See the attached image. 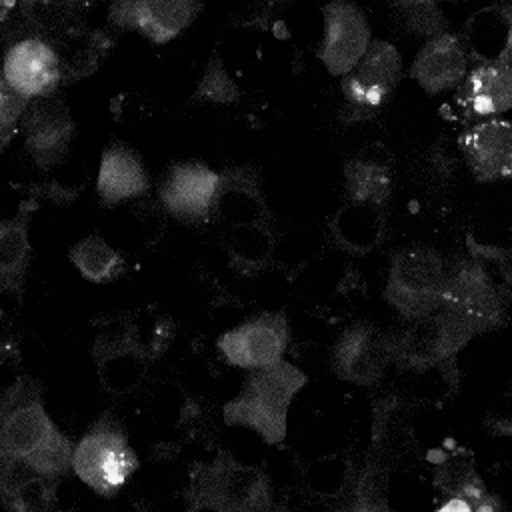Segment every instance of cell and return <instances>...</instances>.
Returning <instances> with one entry per match:
<instances>
[{
    "label": "cell",
    "instance_id": "obj_27",
    "mask_svg": "<svg viewBox=\"0 0 512 512\" xmlns=\"http://www.w3.org/2000/svg\"><path fill=\"white\" fill-rule=\"evenodd\" d=\"M346 190L354 204L380 206L390 194V168L382 158L360 156L346 164Z\"/></svg>",
    "mask_w": 512,
    "mask_h": 512
},
{
    "label": "cell",
    "instance_id": "obj_10",
    "mask_svg": "<svg viewBox=\"0 0 512 512\" xmlns=\"http://www.w3.org/2000/svg\"><path fill=\"white\" fill-rule=\"evenodd\" d=\"M392 360V338L366 322H358L344 330L332 350L334 372L342 380L360 386L376 384Z\"/></svg>",
    "mask_w": 512,
    "mask_h": 512
},
{
    "label": "cell",
    "instance_id": "obj_19",
    "mask_svg": "<svg viewBox=\"0 0 512 512\" xmlns=\"http://www.w3.org/2000/svg\"><path fill=\"white\" fill-rule=\"evenodd\" d=\"M148 174L140 158L124 144H110L100 160L96 190L104 206L136 198L148 190Z\"/></svg>",
    "mask_w": 512,
    "mask_h": 512
},
{
    "label": "cell",
    "instance_id": "obj_20",
    "mask_svg": "<svg viewBox=\"0 0 512 512\" xmlns=\"http://www.w3.org/2000/svg\"><path fill=\"white\" fill-rule=\"evenodd\" d=\"M462 106L480 118H490L512 110V66L480 64L462 84Z\"/></svg>",
    "mask_w": 512,
    "mask_h": 512
},
{
    "label": "cell",
    "instance_id": "obj_33",
    "mask_svg": "<svg viewBox=\"0 0 512 512\" xmlns=\"http://www.w3.org/2000/svg\"><path fill=\"white\" fill-rule=\"evenodd\" d=\"M340 512H386L384 494H382V490H378L376 480L366 478L364 484H362L358 500L350 508L340 510Z\"/></svg>",
    "mask_w": 512,
    "mask_h": 512
},
{
    "label": "cell",
    "instance_id": "obj_32",
    "mask_svg": "<svg viewBox=\"0 0 512 512\" xmlns=\"http://www.w3.org/2000/svg\"><path fill=\"white\" fill-rule=\"evenodd\" d=\"M30 98L16 92L4 78L0 82V132H2V146H6L8 138L14 132L16 122L24 116Z\"/></svg>",
    "mask_w": 512,
    "mask_h": 512
},
{
    "label": "cell",
    "instance_id": "obj_24",
    "mask_svg": "<svg viewBox=\"0 0 512 512\" xmlns=\"http://www.w3.org/2000/svg\"><path fill=\"white\" fill-rule=\"evenodd\" d=\"M48 44L58 56L62 80L68 82L94 72L110 48V40L102 32H86L82 28H72Z\"/></svg>",
    "mask_w": 512,
    "mask_h": 512
},
{
    "label": "cell",
    "instance_id": "obj_21",
    "mask_svg": "<svg viewBox=\"0 0 512 512\" xmlns=\"http://www.w3.org/2000/svg\"><path fill=\"white\" fill-rule=\"evenodd\" d=\"M0 490L8 512H52L54 480L22 460L2 458Z\"/></svg>",
    "mask_w": 512,
    "mask_h": 512
},
{
    "label": "cell",
    "instance_id": "obj_35",
    "mask_svg": "<svg viewBox=\"0 0 512 512\" xmlns=\"http://www.w3.org/2000/svg\"><path fill=\"white\" fill-rule=\"evenodd\" d=\"M494 260L498 262L508 284L512 286V250H494Z\"/></svg>",
    "mask_w": 512,
    "mask_h": 512
},
{
    "label": "cell",
    "instance_id": "obj_16",
    "mask_svg": "<svg viewBox=\"0 0 512 512\" xmlns=\"http://www.w3.org/2000/svg\"><path fill=\"white\" fill-rule=\"evenodd\" d=\"M2 78L30 100L48 96L62 80L58 56L46 40H24L8 48Z\"/></svg>",
    "mask_w": 512,
    "mask_h": 512
},
{
    "label": "cell",
    "instance_id": "obj_3",
    "mask_svg": "<svg viewBox=\"0 0 512 512\" xmlns=\"http://www.w3.org/2000/svg\"><path fill=\"white\" fill-rule=\"evenodd\" d=\"M446 278L448 266L438 252L404 248L392 258L384 296L404 318L416 320L442 306Z\"/></svg>",
    "mask_w": 512,
    "mask_h": 512
},
{
    "label": "cell",
    "instance_id": "obj_13",
    "mask_svg": "<svg viewBox=\"0 0 512 512\" xmlns=\"http://www.w3.org/2000/svg\"><path fill=\"white\" fill-rule=\"evenodd\" d=\"M220 188V174L202 162L174 164L160 184L164 208L182 220L204 218L214 210Z\"/></svg>",
    "mask_w": 512,
    "mask_h": 512
},
{
    "label": "cell",
    "instance_id": "obj_22",
    "mask_svg": "<svg viewBox=\"0 0 512 512\" xmlns=\"http://www.w3.org/2000/svg\"><path fill=\"white\" fill-rule=\"evenodd\" d=\"M466 36L482 64L512 66V4L488 6L476 12L466 26Z\"/></svg>",
    "mask_w": 512,
    "mask_h": 512
},
{
    "label": "cell",
    "instance_id": "obj_2",
    "mask_svg": "<svg viewBox=\"0 0 512 512\" xmlns=\"http://www.w3.org/2000/svg\"><path fill=\"white\" fill-rule=\"evenodd\" d=\"M306 380V374L286 360L250 370L240 394L224 406V422L252 428L268 444L284 442L290 402Z\"/></svg>",
    "mask_w": 512,
    "mask_h": 512
},
{
    "label": "cell",
    "instance_id": "obj_4",
    "mask_svg": "<svg viewBox=\"0 0 512 512\" xmlns=\"http://www.w3.org/2000/svg\"><path fill=\"white\" fill-rule=\"evenodd\" d=\"M138 468V458L126 434L102 418L74 446L72 470L100 496H116Z\"/></svg>",
    "mask_w": 512,
    "mask_h": 512
},
{
    "label": "cell",
    "instance_id": "obj_28",
    "mask_svg": "<svg viewBox=\"0 0 512 512\" xmlns=\"http://www.w3.org/2000/svg\"><path fill=\"white\" fill-rule=\"evenodd\" d=\"M70 260L92 282H110L124 270V258L96 234L76 242L70 250Z\"/></svg>",
    "mask_w": 512,
    "mask_h": 512
},
{
    "label": "cell",
    "instance_id": "obj_7",
    "mask_svg": "<svg viewBox=\"0 0 512 512\" xmlns=\"http://www.w3.org/2000/svg\"><path fill=\"white\" fill-rule=\"evenodd\" d=\"M198 502L212 504L224 512H270L272 494L260 470L218 460L198 478Z\"/></svg>",
    "mask_w": 512,
    "mask_h": 512
},
{
    "label": "cell",
    "instance_id": "obj_34",
    "mask_svg": "<svg viewBox=\"0 0 512 512\" xmlns=\"http://www.w3.org/2000/svg\"><path fill=\"white\" fill-rule=\"evenodd\" d=\"M436 512H474V506L462 496H452Z\"/></svg>",
    "mask_w": 512,
    "mask_h": 512
},
{
    "label": "cell",
    "instance_id": "obj_12",
    "mask_svg": "<svg viewBox=\"0 0 512 512\" xmlns=\"http://www.w3.org/2000/svg\"><path fill=\"white\" fill-rule=\"evenodd\" d=\"M202 10L190 0H122L110 8V20L118 28L140 30L156 44L178 36Z\"/></svg>",
    "mask_w": 512,
    "mask_h": 512
},
{
    "label": "cell",
    "instance_id": "obj_36",
    "mask_svg": "<svg viewBox=\"0 0 512 512\" xmlns=\"http://www.w3.org/2000/svg\"><path fill=\"white\" fill-rule=\"evenodd\" d=\"M190 512H224V510H220V508H216L212 504H206V502H198L196 508L190 510Z\"/></svg>",
    "mask_w": 512,
    "mask_h": 512
},
{
    "label": "cell",
    "instance_id": "obj_9",
    "mask_svg": "<svg viewBox=\"0 0 512 512\" xmlns=\"http://www.w3.org/2000/svg\"><path fill=\"white\" fill-rule=\"evenodd\" d=\"M288 346V320L284 314H264L248 320L218 338V350L238 368H264L282 360Z\"/></svg>",
    "mask_w": 512,
    "mask_h": 512
},
{
    "label": "cell",
    "instance_id": "obj_25",
    "mask_svg": "<svg viewBox=\"0 0 512 512\" xmlns=\"http://www.w3.org/2000/svg\"><path fill=\"white\" fill-rule=\"evenodd\" d=\"M30 212H34V204L24 202L12 220L0 224V284L6 292L20 288L30 260Z\"/></svg>",
    "mask_w": 512,
    "mask_h": 512
},
{
    "label": "cell",
    "instance_id": "obj_18",
    "mask_svg": "<svg viewBox=\"0 0 512 512\" xmlns=\"http://www.w3.org/2000/svg\"><path fill=\"white\" fill-rule=\"evenodd\" d=\"M468 56L464 44L454 34L430 38L410 68V76L430 94L454 88L466 78Z\"/></svg>",
    "mask_w": 512,
    "mask_h": 512
},
{
    "label": "cell",
    "instance_id": "obj_26",
    "mask_svg": "<svg viewBox=\"0 0 512 512\" xmlns=\"http://www.w3.org/2000/svg\"><path fill=\"white\" fill-rule=\"evenodd\" d=\"M332 228L346 250L368 252L378 244L382 234L380 206L350 202L336 214Z\"/></svg>",
    "mask_w": 512,
    "mask_h": 512
},
{
    "label": "cell",
    "instance_id": "obj_1",
    "mask_svg": "<svg viewBox=\"0 0 512 512\" xmlns=\"http://www.w3.org/2000/svg\"><path fill=\"white\" fill-rule=\"evenodd\" d=\"M0 420V458L22 460L50 480L72 468L74 446L44 410L36 382L18 380L4 392Z\"/></svg>",
    "mask_w": 512,
    "mask_h": 512
},
{
    "label": "cell",
    "instance_id": "obj_23",
    "mask_svg": "<svg viewBox=\"0 0 512 512\" xmlns=\"http://www.w3.org/2000/svg\"><path fill=\"white\" fill-rule=\"evenodd\" d=\"M216 214L230 226L260 224L266 214L256 174L250 168H232L220 174Z\"/></svg>",
    "mask_w": 512,
    "mask_h": 512
},
{
    "label": "cell",
    "instance_id": "obj_29",
    "mask_svg": "<svg viewBox=\"0 0 512 512\" xmlns=\"http://www.w3.org/2000/svg\"><path fill=\"white\" fill-rule=\"evenodd\" d=\"M224 246L240 270H254L268 260L272 238L262 224L230 226L224 234Z\"/></svg>",
    "mask_w": 512,
    "mask_h": 512
},
{
    "label": "cell",
    "instance_id": "obj_31",
    "mask_svg": "<svg viewBox=\"0 0 512 512\" xmlns=\"http://www.w3.org/2000/svg\"><path fill=\"white\" fill-rule=\"evenodd\" d=\"M398 8L410 30L432 38L446 34V20L436 2H400Z\"/></svg>",
    "mask_w": 512,
    "mask_h": 512
},
{
    "label": "cell",
    "instance_id": "obj_5",
    "mask_svg": "<svg viewBox=\"0 0 512 512\" xmlns=\"http://www.w3.org/2000/svg\"><path fill=\"white\" fill-rule=\"evenodd\" d=\"M478 332L456 314L436 312L410 320L402 334L392 340L394 360L406 368L426 370L454 356Z\"/></svg>",
    "mask_w": 512,
    "mask_h": 512
},
{
    "label": "cell",
    "instance_id": "obj_6",
    "mask_svg": "<svg viewBox=\"0 0 512 512\" xmlns=\"http://www.w3.org/2000/svg\"><path fill=\"white\" fill-rule=\"evenodd\" d=\"M440 308L456 314L476 332H486L502 322L506 302L484 268L474 260H464L448 268Z\"/></svg>",
    "mask_w": 512,
    "mask_h": 512
},
{
    "label": "cell",
    "instance_id": "obj_30",
    "mask_svg": "<svg viewBox=\"0 0 512 512\" xmlns=\"http://www.w3.org/2000/svg\"><path fill=\"white\" fill-rule=\"evenodd\" d=\"M240 98V90L234 84V80L224 70V64L220 62L218 54H212V58L206 64L204 76L194 92L196 102H216V104H230Z\"/></svg>",
    "mask_w": 512,
    "mask_h": 512
},
{
    "label": "cell",
    "instance_id": "obj_8",
    "mask_svg": "<svg viewBox=\"0 0 512 512\" xmlns=\"http://www.w3.org/2000/svg\"><path fill=\"white\" fill-rule=\"evenodd\" d=\"M324 38L318 58L334 76H346L370 48V26L364 12L352 2L324 6Z\"/></svg>",
    "mask_w": 512,
    "mask_h": 512
},
{
    "label": "cell",
    "instance_id": "obj_11",
    "mask_svg": "<svg viewBox=\"0 0 512 512\" xmlns=\"http://www.w3.org/2000/svg\"><path fill=\"white\" fill-rule=\"evenodd\" d=\"M22 132L28 152L40 166L62 160L74 134L66 102L56 92L30 100L22 116Z\"/></svg>",
    "mask_w": 512,
    "mask_h": 512
},
{
    "label": "cell",
    "instance_id": "obj_17",
    "mask_svg": "<svg viewBox=\"0 0 512 512\" xmlns=\"http://www.w3.org/2000/svg\"><path fill=\"white\" fill-rule=\"evenodd\" d=\"M96 372L102 386L112 394H128L144 380L150 356L134 344L124 330L102 334L94 344Z\"/></svg>",
    "mask_w": 512,
    "mask_h": 512
},
{
    "label": "cell",
    "instance_id": "obj_14",
    "mask_svg": "<svg viewBox=\"0 0 512 512\" xmlns=\"http://www.w3.org/2000/svg\"><path fill=\"white\" fill-rule=\"evenodd\" d=\"M402 58L394 44L374 42L358 66L342 76V92L356 108H378L394 90L400 78Z\"/></svg>",
    "mask_w": 512,
    "mask_h": 512
},
{
    "label": "cell",
    "instance_id": "obj_15",
    "mask_svg": "<svg viewBox=\"0 0 512 512\" xmlns=\"http://www.w3.org/2000/svg\"><path fill=\"white\" fill-rule=\"evenodd\" d=\"M460 150L478 180H512V122L490 118L468 128Z\"/></svg>",
    "mask_w": 512,
    "mask_h": 512
}]
</instances>
